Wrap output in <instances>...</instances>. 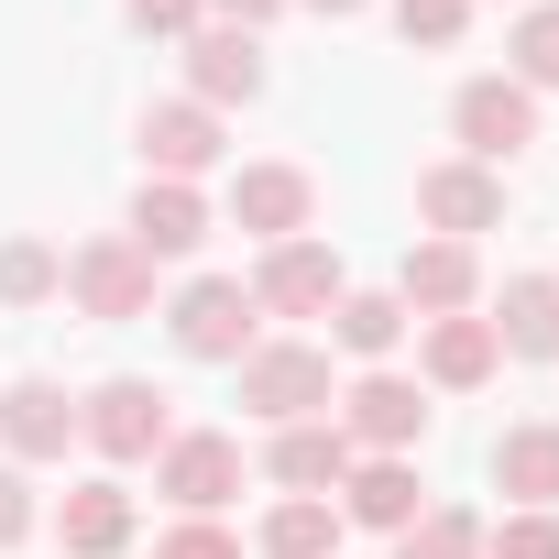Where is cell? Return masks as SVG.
<instances>
[{"instance_id":"obj_19","label":"cell","mask_w":559,"mask_h":559,"mask_svg":"<svg viewBox=\"0 0 559 559\" xmlns=\"http://www.w3.org/2000/svg\"><path fill=\"white\" fill-rule=\"evenodd\" d=\"M417 515H428V483H417V461H352V472H341V526L406 537Z\"/></svg>"},{"instance_id":"obj_31","label":"cell","mask_w":559,"mask_h":559,"mask_svg":"<svg viewBox=\"0 0 559 559\" xmlns=\"http://www.w3.org/2000/svg\"><path fill=\"white\" fill-rule=\"evenodd\" d=\"M34 537V483H23V461H0V548H23Z\"/></svg>"},{"instance_id":"obj_33","label":"cell","mask_w":559,"mask_h":559,"mask_svg":"<svg viewBox=\"0 0 559 559\" xmlns=\"http://www.w3.org/2000/svg\"><path fill=\"white\" fill-rule=\"evenodd\" d=\"M297 12H330V23H352V12H362V0H297Z\"/></svg>"},{"instance_id":"obj_16","label":"cell","mask_w":559,"mask_h":559,"mask_svg":"<svg viewBox=\"0 0 559 559\" xmlns=\"http://www.w3.org/2000/svg\"><path fill=\"white\" fill-rule=\"evenodd\" d=\"M132 143H143V176H176V187H198V176L230 154V143H219V110H198V99H154Z\"/></svg>"},{"instance_id":"obj_4","label":"cell","mask_w":559,"mask_h":559,"mask_svg":"<svg viewBox=\"0 0 559 559\" xmlns=\"http://www.w3.org/2000/svg\"><path fill=\"white\" fill-rule=\"evenodd\" d=\"M330 417H341V439H352L362 461H417V439H428V384L373 362V373H352V384H341V406H330Z\"/></svg>"},{"instance_id":"obj_1","label":"cell","mask_w":559,"mask_h":559,"mask_svg":"<svg viewBox=\"0 0 559 559\" xmlns=\"http://www.w3.org/2000/svg\"><path fill=\"white\" fill-rule=\"evenodd\" d=\"M230 373H241V406H252L263 428H297V417H330V406H341L330 341H252Z\"/></svg>"},{"instance_id":"obj_18","label":"cell","mask_w":559,"mask_h":559,"mask_svg":"<svg viewBox=\"0 0 559 559\" xmlns=\"http://www.w3.org/2000/svg\"><path fill=\"white\" fill-rule=\"evenodd\" d=\"M362 450L341 439V417H297V428H274L263 439V472H274V493H341V472H352Z\"/></svg>"},{"instance_id":"obj_7","label":"cell","mask_w":559,"mask_h":559,"mask_svg":"<svg viewBox=\"0 0 559 559\" xmlns=\"http://www.w3.org/2000/svg\"><path fill=\"white\" fill-rule=\"evenodd\" d=\"M154 493H165L176 515H219V504L241 493V439H230V428H176V439L154 450Z\"/></svg>"},{"instance_id":"obj_13","label":"cell","mask_w":559,"mask_h":559,"mask_svg":"<svg viewBox=\"0 0 559 559\" xmlns=\"http://www.w3.org/2000/svg\"><path fill=\"white\" fill-rule=\"evenodd\" d=\"M132 526H143V504H132L121 472H88V483L56 493V548H67V559H121Z\"/></svg>"},{"instance_id":"obj_10","label":"cell","mask_w":559,"mask_h":559,"mask_svg":"<svg viewBox=\"0 0 559 559\" xmlns=\"http://www.w3.org/2000/svg\"><path fill=\"white\" fill-rule=\"evenodd\" d=\"M176 56H187V99H198V110H252L263 78H274V67H263V34H230V23H198Z\"/></svg>"},{"instance_id":"obj_32","label":"cell","mask_w":559,"mask_h":559,"mask_svg":"<svg viewBox=\"0 0 559 559\" xmlns=\"http://www.w3.org/2000/svg\"><path fill=\"white\" fill-rule=\"evenodd\" d=\"M274 12H297V0H209V23H230V34H263Z\"/></svg>"},{"instance_id":"obj_23","label":"cell","mask_w":559,"mask_h":559,"mask_svg":"<svg viewBox=\"0 0 559 559\" xmlns=\"http://www.w3.org/2000/svg\"><path fill=\"white\" fill-rule=\"evenodd\" d=\"M252 548L263 559H341V504L330 493H274V515H263Z\"/></svg>"},{"instance_id":"obj_20","label":"cell","mask_w":559,"mask_h":559,"mask_svg":"<svg viewBox=\"0 0 559 559\" xmlns=\"http://www.w3.org/2000/svg\"><path fill=\"white\" fill-rule=\"evenodd\" d=\"M198 241H209V198L176 187V176H143V198H132V252H143V263H187Z\"/></svg>"},{"instance_id":"obj_14","label":"cell","mask_w":559,"mask_h":559,"mask_svg":"<svg viewBox=\"0 0 559 559\" xmlns=\"http://www.w3.org/2000/svg\"><path fill=\"white\" fill-rule=\"evenodd\" d=\"M0 450H12L23 472H34V461H67V450H78V395H67L56 373L0 384Z\"/></svg>"},{"instance_id":"obj_8","label":"cell","mask_w":559,"mask_h":559,"mask_svg":"<svg viewBox=\"0 0 559 559\" xmlns=\"http://www.w3.org/2000/svg\"><path fill=\"white\" fill-rule=\"evenodd\" d=\"M395 297H406V319H472V308H483V241L417 230L406 263H395Z\"/></svg>"},{"instance_id":"obj_24","label":"cell","mask_w":559,"mask_h":559,"mask_svg":"<svg viewBox=\"0 0 559 559\" xmlns=\"http://www.w3.org/2000/svg\"><path fill=\"white\" fill-rule=\"evenodd\" d=\"M504 78H515L526 99L559 88V0H526V12H515V34H504Z\"/></svg>"},{"instance_id":"obj_6","label":"cell","mask_w":559,"mask_h":559,"mask_svg":"<svg viewBox=\"0 0 559 559\" xmlns=\"http://www.w3.org/2000/svg\"><path fill=\"white\" fill-rule=\"evenodd\" d=\"M241 286H252L263 319H330V308L352 297V274H341V252H330L319 230H297V241H274V252L241 274Z\"/></svg>"},{"instance_id":"obj_15","label":"cell","mask_w":559,"mask_h":559,"mask_svg":"<svg viewBox=\"0 0 559 559\" xmlns=\"http://www.w3.org/2000/svg\"><path fill=\"white\" fill-rule=\"evenodd\" d=\"M504 373V341H493V319L472 308V319H417V384L428 395H472V384H493Z\"/></svg>"},{"instance_id":"obj_11","label":"cell","mask_w":559,"mask_h":559,"mask_svg":"<svg viewBox=\"0 0 559 559\" xmlns=\"http://www.w3.org/2000/svg\"><path fill=\"white\" fill-rule=\"evenodd\" d=\"M230 230H252L263 252L297 241V230H319V176L308 165H241L230 176Z\"/></svg>"},{"instance_id":"obj_22","label":"cell","mask_w":559,"mask_h":559,"mask_svg":"<svg viewBox=\"0 0 559 559\" xmlns=\"http://www.w3.org/2000/svg\"><path fill=\"white\" fill-rule=\"evenodd\" d=\"M406 330H417V319H406V297H395V286H352V297L330 308V341H341L362 373H373V362H395V341H406Z\"/></svg>"},{"instance_id":"obj_25","label":"cell","mask_w":559,"mask_h":559,"mask_svg":"<svg viewBox=\"0 0 559 559\" xmlns=\"http://www.w3.org/2000/svg\"><path fill=\"white\" fill-rule=\"evenodd\" d=\"M67 297V252L56 241H0V308H45Z\"/></svg>"},{"instance_id":"obj_5","label":"cell","mask_w":559,"mask_h":559,"mask_svg":"<svg viewBox=\"0 0 559 559\" xmlns=\"http://www.w3.org/2000/svg\"><path fill=\"white\" fill-rule=\"evenodd\" d=\"M67 297H78V319L132 330V319H154V263L132 252V230H99V241L67 252Z\"/></svg>"},{"instance_id":"obj_28","label":"cell","mask_w":559,"mask_h":559,"mask_svg":"<svg viewBox=\"0 0 559 559\" xmlns=\"http://www.w3.org/2000/svg\"><path fill=\"white\" fill-rule=\"evenodd\" d=\"M483 559H559V515H493Z\"/></svg>"},{"instance_id":"obj_17","label":"cell","mask_w":559,"mask_h":559,"mask_svg":"<svg viewBox=\"0 0 559 559\" xmlns=\"http://www.w3.org/2000/svg\"><path fill=\"white\" fill-rule=\"evenodd\" d=\"M493 493L504 515H559V417H515L493 439Z\"/></svg>"},{"instance_id":"obj_2","label":"cell","mask_w":559,"mask_h":559,"mask_svg":"<svg viewBox=\"0 0 559 559\" xmlns=\"http://www.w3.org/2000/svg\"><path fill=\"white\" fill-rule=\"evenodd\" d=\"M165 341L187 352V362H241L252 341H263V308H252V286L241 274H187V286L165 297Z\"/></svg>"},{"instance_id":"obj_12","label":"cell","mask_w":559,"mask_h":559,"mask_svg":"<svg viewBox=\"0 0 559 559\" xmlns=\"http://www.w3.org/2000/svg\"><path fill=\"white\" fill-rule=\"evenodd\" d=\"M417 219H428L439 241H483V230H504V176L472 165V154H450V165L417 176Z\"/></svg>"},{"instance_id":"obj_30","label":"cell","mask_w":559,"mask_h":559,"mask_svg":"<svg viewBox=\"0 0 559 559\" xmlns=\"http://www.w3.org/2000/svg\"><path fill=\"white\" fill-rule=\"evenodd\" d=\"M121 23L154 34V45H187V34L209 23V0H121Z\"/></svg>"},{"instance_id":"obj_3","label":"cell","mask_w":559,"mask_h":559,"mask_svg":"<svg viewBox=\"0 0 559 559\" xmlns=\"http://www.w3.org/2000/svg\"><path fill=\"white\" fill-rule=\"evenodd\" d=\"M78 439H88L110 472H132V461H154V450L176 439V395L143 384V373H110V384L78 395Z\"/></svg>"},{"instance_id":"obj_26","label":"cell","mask_w":559,"mask_h":559,"mask_svg":"<svg viewBox=\"0 0 559 559\" xmlns=\"http://www.w3.org/2000/svg\"><path fill=\"white\" fill-rule=\"evenodd\" d=\"M395 559H483V515H472V504H428V515L395 537Z\"/></svg>"},{"instance_id":"obj_27","label":"cell","mask_w":559,"mask_h":559,"mask_svg":"<svg viewBox=\"0 0 559 559\" xmlns=\"http://www.w3.org/2000/svg\"><path fill=\"white\" fill-rule=\"evenodd\" d=\"M395 34L428 45V56H450V45L472 34V0H395Z\"/></svg>"},{"instance_id":"obj_9","label":"cell","mask_w":559,"mask_h":559,"mask_svg":"<svg viewBox=\"0 0 559 559\" xmlns=\"http://www.w3.org/2000/svg\"><path fill=\"white\" fill-rule=\"evenodd\" d=\"M450 132H461V154H472V165H493V176H504V165L537 143V99H526L515 78H461Z\"/></svg>"},{"instance_id":"obj_29","label":"cell","mask_w":559,"mask_h":559,"mask_svg":"<svg viewBox=\"0 0 559 559\" xmlns=\"http://www.w3.org/2000/svg\"><path fill=\"white\" fill-rule=\"evenodd\" d=\"M154 559H241V537H230L219 515H176V526L154 537Z\"/></svg>"},{"instance_id":"obj_21","label":"cell","mask_w":559,"mask_h":559,"mask_svg":"<svg viewBox=\"0 0 559 559\" xmlns=\"http://www.w3.org/2000/svg\"><path fill=\"white\" fill-rule=\"evenodd\" d=\"M493 341H504V362H559V274H504Z\"/></svg>"}]
</instances>
